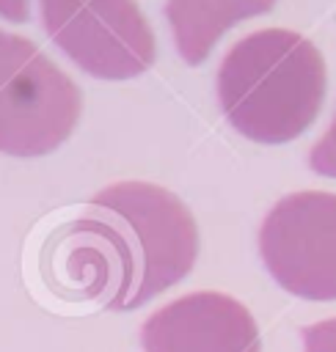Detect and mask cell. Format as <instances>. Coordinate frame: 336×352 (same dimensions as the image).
<instances>
[{
  "label": "cell",
  "mask_w": 336,
  "mask_h": 352,
  "mask_svg": "<svg viewBox=\"0 0 336 352\" xmlns=\"http://www.w3.org/2000/svg\"><path fill=\"white\" fill-rule=\"evenodd\" d=\"M325 60L300 33L264 28L248 33L218 66V104L248 140L286 143L300 138L325 99Z\"/></svg>",
  "instance_id": "6da1fadb"
},
{
  "label": "cell",
  "mask_w": 336,
  "mask_h": 352,
  "mask_svg": "<svg viewBox=\"0 0 336 352\" xmlns=\"http://www.w3.org/2000/svg\"><path fill=\"white\" fill-rule=\"evenodd\" d=\"M85 209L105 226L124 286L113 311H132L187 278L198 258V226L171 190L118 182L99 190Z\"/></svg>",
  "instance_id": "7a4b0ae2"
},
{
  "label": "cell",
  "mask_w": 336,
  "mask_h": 352,
  "mask_svg": "<svg viewBox=\"0 0 336 352\" xmlns=\"http://www.w3.org/2000/svg\"><path fill=\"white\" fill-rule=\"evenodd\" d=\"M83 96L33 41L0 28V154L44 157L69 140Z\"/></svg>",
  "instance_id": "3957f363"
},
{
  "label": "cell",
  "mask_w": 336,
  "mask_h": 352,
  "mask_svg": "<svg viewBox=\"0 0 336 352\" xmlns=\"http://www.w3.org/2000/svg\"><path fill=\"white\" fill-rule=\"evenodd\" d=\"M52 44L85 74L129 80L154 58V33L135 0H36Z\"/></svg>",
  "instance_id": "277c9868"
},
{
  "label": "cell",
  "mask_w": 336,
  "mask_h": 352,
  "mask_svg": "<svg viewBox=\"0 0 336 352\" xmlns=\"http://www.w3.org/2000/svg\"><path fill=\"white\" fill-rule=\"evenodd\" d=\"M259 256L270 278L300 300H336V192L284 195L262 220Z\"/></svg>",
  "instance_id": "5b68a950"
},
{
  "label": "cell",
  "mask_w": 336,
  "mask_h": 352,
  "mask_svg": "<svg viewBox=\"0 0 336 352\" xmlns=\"http://www.w3.org/2000/svg\"><path fill=\"white\" fill-rule=\"evenodd\" d=\"M143 352H259L253 314L223 292H190L157 308L140 327Z\"/></svg>",
  "instance_id": "8992f818"
},
{
  "label": "cell",
  "mask_w": 336,
  "mask_h": 352,
  "mask_svg": "<svg viewBox=\"0 0 336 352\" xmlns=\"http://www.w3.org/2000/svg\"><path fill=\"white\" fill-rule=\"evenodd\" d=\"M41 272L63 300H94L105 308H113L124 286L113 242L88 209L47 236Z\"/></svg>",
  "instance_id": "52a82bcc"
},
{
  "label": "cell",
  "mask_w": 336,
  "mask_h": 352,
  "mask_svg": "<svg viewBox=\"0 0 336 352\" xmlns=\"http://www.w3.org/2000/svg\"><path fill=\"white\" fill-rule=\"evenodd\" d=\"M278 0H165V19L176 55L187 66L207 60L212 47L237 22L267 14Z\"/></svg>",
  "instance_id": "ba28073f"
},
{
  "label": "cell",
  "mask_w": 336,
  "mask_h": 352,
  "mask_svg": "<svg viewBox=\"0 0 336 352\" xmlns=\"http://www.w3.org/2000/svg\"><path fill=\"white\" fill-rule=\"evenodd\" d=\"M308 168H311L314 173H319V176L336 179V116H333L330 126L325 129V135L311 146Z\"/></svg>",
  "instance_id": "9c48e42d"
},
{
  "label": "cell",
  "mask_w": 336,
  "mask_h": 352,
  "mask_svg": "<svg viewBox=\"0 0 336 352\" xmlns=\"http://www.w3.org/2000/svg\"><path fill=\"white\" fill-rule=\"evenodd\" d=\"M303 352H336V316L300 327Z\"/></svg>",
  "instance_id": "30bf717a"
},
{
  "label": "cell",
  "mask_w": 336,
  "mask_h": 352,
  "mask_svg": "<svg viewBox=\"0 0 336 352\" xmlns=\"http://www.w3.org/2000/svg\"><path fill=\"white\" fill-rule=\"evenodd\" d=\"M30 16V0H0V19L25 22Z\"/></svg>",
  "instance_id": "8fae6325"
}]
</instances>
